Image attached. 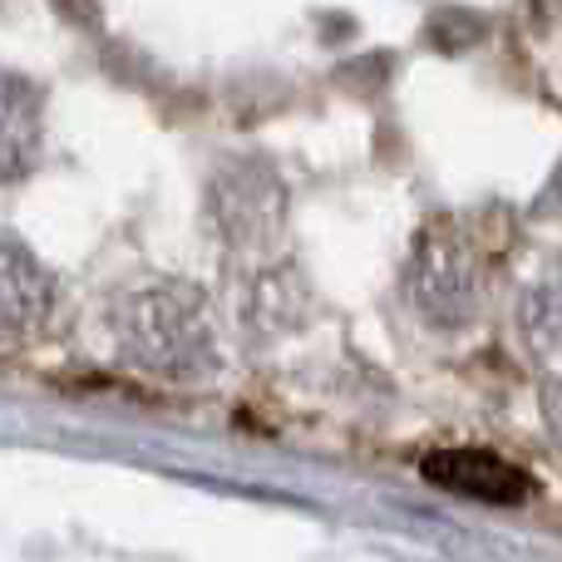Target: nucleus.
<instances>
[{
  "label": "nucleus",
  "instance_id": "f257e3e1",
  "mask_svg": "<svg viewBox=\"0 0 562 562\" xmlns=\"http://www.w3.org/2000/svg\"><path fill=\"white\" fill-rule=\"evenodd\" d=\"M114 336L134 366L158 380H203L217 366V336L203 291L144 286L114 306Z\"/></svg>",
  "mask_w": 562,
  "mask_h": 562
},
{
  "label": "nucleus",
  "instance_id": "f03ea898",
  "mask_svg": "<svg viewBox=\"0 0 562 562\" xmlns=\"http://www.w3.org/2000/svg\"><path fill=\"white\" fill-rule=\"evenodd\" d=\"M405 291L419 321L429 326H464L479 311V262L454 233H425L415 262L405 272Z\"/></svg>",
  "mask_w": 562,
  "mask_h": 562
},
{
  "label": "nucleus",
  "instance_id": "7ed1b4c3",
  "mask_svg": "<svg viewBox=\"0 0 562 562\" xmlns=\"http://www.w3.org/2000/svg\"><path fill=\"white\" fill-rule=\"evenodd\" d=\"M419 474L429 484L449 488V494L474 498V504H494V508H514L533 494L524 469L488 454V449H435V454H425Z\"/></svg>",
  "mask_w": 562,
  "mask_h": 562
},
{
  "label": "nucleus",
  "instance_id": "20e7f679",
  "mask_svg": "<svg viewBox=\"0 0 562 562\" xmlns=\"http://www.w3.org/2000/svg\"><path fill=\"white\" fill-rule=\"evenodd\" d=\"M55 306V281L15 237H0V340H25Z\"/></svg>",
  "mask_w": 562,
  "mask_h": 562
},
{
  "label": "nucleus",
  "instance_id": "39448f33",
  "mask_svg": "<svg viewBox=\"0 0 562 562\" xmlns=\"http://www.w3.org/2000/svg\"><path fill=\"white\" fill-rule=\"evenodd\" d=\"M40 128H45V104L40 89L25 75L0 69V183L20 178L40 154Z\"/></svg>",
  "mask_w": 562,
  "mask_h": 562
},
{
  "label": "nucleus",
  "instance_id": "423d86ee",
  "mask_svg": "<svg viewBox=\"0 0 562 562\" xmlns=\"http://www.w3.org/2000/svg\"><path fill=\"white\" fill-rule=\"evenodd\" d=\"M217 207H223V223L233 227L237 237H257V243H262L281 223V183L272 178V168L243 164L217 188Z\"/></svg>",
  "mask_w": 562,
  "mask_h": 562
},
{
  "label": "nucleus",
  "instance_id": "0eeeda50",
  "mask_svg": "<svg viewBox=\"0 0 562 562\" xmlns=\"http://www.w3.org/2000/svg\"><path fill=\"white\" fill-rule=\"evenodd\" d=\"M518 326H524V340L533 356L562 366V277L538 281L533 291H524V301H518Z\"/></svg>",
  "mask_w": 562,
  "mask_h": 562
},
{
  "label": "nucleus",
  "instance_id": "6e6552de",
  "mask_svg": "<svg viewBox=\"0 0 562 562\" xmlns=\"http://www.w3.org/2000/svg\"><path fill=\"white\" fill-rule=\"evenodd\" d=\"M533 213H538V217H562V164L553 168V178L543 183V193H538Z\"/></svg>",
  "mask_w": 562,
  "mask_h": 562
},
{
  "label": "nucleus",
  "instance_id": "1a4fd4ad",
  "mask_svg": "<svg viewBox=\"0 0 562 562\" xmlns=\"http://www.w3.org/2000/svg\"><path fill=\"white\" fill-rule=\"evenodd\" d=\"M543 409H548V425H553V435L562 445V380H553V385L543 390Z\"/></svg>",
  "mask_w": 562,
  "mask_h": 562
}]
</instances>
